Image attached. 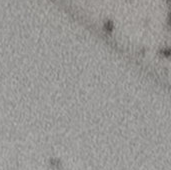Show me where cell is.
Segmentation results:
<instances>
[{"label": "cell", "mask_w": 171, "mask_h": 170, "mask_svg": "<svg viewBox=\"0 0 171 170\" xmlns=\"http://www.w3.org/2000/svg\"><path fill=\"white\" fill-rule=\"evenodd\" d=\"M105 27H106V28H108V30H112V28H113L112 22H111V21H108V22L105 24Z\"/></svg>", "instance_id": "6da1fadb"}]
</instances>
